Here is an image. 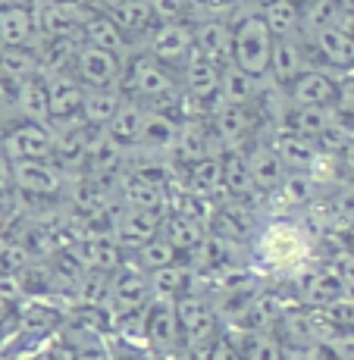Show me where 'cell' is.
<instances>
[{"instance_id": "cell-4", "label": "cell", "mask_w": 354, "mask_h": 360, "mask_svg": "<svg viewBox=\"0 0 354 360\" xmlns=\"http://www.w3.org/2000/svg\"><path fill=\"white\" fill-rule=\"evenodd\" d=\"M144 320V348L163 357H176L182 351V326L176 316L172 297H151L141 310Z\"/></svg>"}, {"instance_id": "cell-29", "label": "cell", "mask_w": 354, "mask_h": 360, "mask_svg": "<svg viewBox=\"0 0 354 360\" xmlns=\"http://www.w3.org/2000/svg\"><path fill=\"white\" fill-rule=\"evenodd\" d=\"M263 82V79H260ZM258 79L245 75L239 66H223L220 69V103H239V107H251L254 98H258Z\"/></svg>"}, {"instance_id": "cell-9", "label": "cell", "mask_w": 354, "mask_h": 360, "mask_svg": "<svg viewBox=\"0 0 354 360\" xmlns=\"http://www.w3.org/2000/svg\"><path fill=\"white\" fill-rule=\"evenodd\" d=\"M182 91L191 101H198L207 116L220 107V66L210 63L207 57H201L194 47L182 66Z\"/></svg>"}, {"instance_id": "cell-21", "label": "cell", "mask_w": 354, "mask_h": 360, "mask_svg": "<svg viewBox=\"0 0 354 360\" xmlns=\"http://www.w3.org/2000/svg\"><path fill=\"white\" fill-rule=\"evenodd\" d=\"M13 103H16V116L19 120H32V122H51V103H47V82L41 72L29 75V79L16 82V94H13Z\"/></svg>"}, {"instance_id": "cell-2", "label": "cell", "mask_w": 354, "mask_h": 360, "mask_svg": "<svg viewBox=\"0 0 354 360\" xmlns=\"http://www.w3.org/2000/svg\"><path fill=\"white\" fill-rule=\"evenodd\" d=\"M270 51H273V34L263 22L258 6H248L232 22V66H239L251 79L270 75Z\"/></svg>"}, {"instance_id": "cell-19", "label": "cell", "mask_w": 354, "mask_h": 360, "mask_svg": "<svg viewBox=\"0 0 354 360\" xmlns=\"http://www.w3.org/2000/svg\"><path fill=\"white\" fill-rule=\"evenodd\" d=\"M179 122L182 120H176L170 113L144 110V126H141L135 148H141L144 154H154V157H172L176 138H179Z\"/></svg>"}, {"instance_id": "cell-39", "label": "cell", "mask_w": 354, "mask_h": 360, "mask_svg": "<svg viewBox=\"0 0 354 360\" xmlns=\"http://www.w3.org/2000/svg\"><path fill=\"white\" fill-rule=\"evenodd\" d=\"M332 351H339L342 357H348V360H354V338H336V342H326Z\"/></svg>"}, {"instance_id": "cell-7", "label": "cell", "mask_w": 354, "mask_h": 360, "mask_svg": "<svg viewBox=\"0 0 354 360\" xmlns=\"http://www.w3.org/2000/svg\"><path fill=\"white\" fill-rule=\"evenodd\" d=\"M122 63H126V60L116 57L113 51H103V47H94L85 41V44L75 47L72 75L85 88H110V85H120Z\"/></svg>"}, {"instance_id": "cell-5", "label": "cell", "mask_w": 354, "mask_h": 360, "mask_svg": "<svg viewBox=\"0 0 354 360\" xmlns=\"http://www.w3.org/2000/svg\"><path fill=\"white\" fill-rule=\"evenodd\" d=\"M151 297H154V292H151V276L144 269H138L135 263L122 260L116 269H110V288H107L110 316L144 310V304Z\"/></svg>"}, {"instance_id": "cell-30", "label": "cell", "mask_w": 354, "mask_h": 360, "mask_svg": "<svg viewBox=\"0 0 354 360\" xmlns=\"http://www.w3.org/2000/svg\"><path fill=\"white\" fill-rule=\"evenodd\" d=\"M129 263H135L138 269H144V273H154V269L160 266H170V263L182 260V254L176 251V248L170 245V241L163 238V235H154V238L141 241V245L129 248Z\"/></svg>"}, {"instance_id": "cell-28", "label": "cell", "mask_w": 354, "mask_h": 360, "mask_svg": "<svg viewBox=\"0 0 354 360\" xmlns=\"http://www.w3.org/2000/svg\"><path fill=\"white\" fill-rule=\"evenodd\" d=\"M141 126H144V107L132 98H122L120 110H116L113 120L103 126V131H107L110 138H116V141L129 150V148H135L138 135H141Z\"/></svg>"}, {"instance_id": "cell-14", "label": "cell", "mask_w": 354, "mask_h": 360, "mask_svg": "<svg viewBox=\"0 0 354 360\" xmlns=\"http://www.w3.org/2000/svg\"><path fill=\"white\" fill-rule=\"evenodd\" d=\"M163 210H144V207H126L120 217L113 219V238L120 248H135L141 241L154 238L163 229Z\"/></svg>"}, {"instance_id": "cell-12", "label": "cell", "mask_w": 354, "mask_h": 360, "mask_svg": "<svg viewBox=\"0 0 354 360\" xmlns=\"http://www.w3.org/2000/svg\"><path fill=\"white\" fill-rule=\"evenodd\" d=\"M13 191L32 198H57L63 191V172L51 160H16L13 163Z\"/></svg>"}, {"instance_id": "cell-34", "label": "cell", "mask_w": 354, "mask_h": 360, "mask_svg": "<svg viewBox=\"0 0 354 360\" xmlns=\"http://www.w3.org/2000/svg\"><path fill=\"white\" fill-rule=\"evenodd\" d=\"M25 263H29V254L19 241H0V276H19Z\"/></svg>"}, {"instance_id": "cell-8", "label": "cell", "mask_w": 354, "mask_h": 360, "mask_svg": "<svg viewBox=\"0 0 354 360\" xmlns=\"http://www.w3.org/2000/svg\"><path fill=\"white\" fill-rule=\"evenodd\" d=\"M194 47V32L191 22L182 19V22H160L154 32L148 34V47L144 51L154 60H160L166 69H182L185 60H189Z\"/></svg>"}, {"instance_id": "cell-20", "label": "cell", "mask_w": 354, "mask_h": 360, "mask_svg": "<svg viewBox=\"0 0 354 360\" xmlns=\"http://www.w3.org/2000/svg\"><path fill=\"white\" fill-rule=\"evenodd\" d=\"M79 38L88 41V44H94V47H103V51H113L116 57H122V60H129V53H135L129 44V38L120 32V25L113 22V16H110L107 10H94L91 16L82 22Z\"/></svg>"}, {"instance_id": "cell-35", "label": "cell", "mask_w": 354, "mask_h": 360, "mask_svg": "<svg viewBox=\"0 0 354 360\" xmlns=\"http://www.w3.org/2000/svg\"><path fill=\"white\" fill-rule=\"evenodd\" d=\"M157 22H182L189 19V0H148Z\"/></svg>"}, {"instance_id": "cell-1", "label": "cell", "mask_w": 354, "mask_h": 360, "mask_svg": "<svg viewBox=\"0 0 354 360\" xmlns=\"http://www.w3.org/2000/svg\"><path fill=\"white\" fill-rule=\"evenodd\" d=\"M251 257L260 263L263 269L279 276H301L310 266L314 257V238L308 229L291 223V217H279V223H270L267 229L254 232V251Z\"/></svg>"}, {"instance_id": "cell-23", "label": "cell", "mask_w": 354, "mask_h": 360, "mask_svg": "<svg viewBox=\"0 0 354 360\" xmlns=\"http://www.w3.org/2000/svg\"><path fill=\"white\" fill-rule=\"evenodd\" d=\"M336 126V107H291L282 120V129L298 131V135L310 138V141H320V138Z\"/></svg>"}, {"instance_id": "cell-17", "label": "cell", "mask_w": 354, "mask_h": 360, "mask_svg": "<svg viewBox=\"0 0 354 360\" xmlns=\"http://www.w3.org/2000/svg\"><path fill=\"white\" fill-rule=\"evenodd\" d=\"M226 338L235 348L239 360H286V345L279 342L276 332L226 326Z\"/></svg>"}, {"instance_id": "cell-11", "label": "cell", "mask_w": 354, "mask_h": 360, "mask_svg": "<svg viewBox=\"0 0 354 360\" xmlns=\"http://www.w3.org/2000/svg\"><path fill=\"white\" fill-rule=\"evenodd\" d=\"M241 150H245V160H248V169H251L258 195H263V198L273 195L289 176L286 163L279 160V154L273 150V144H270L267 138H254V141L245 144Z\"/></svg>"}, {"instance_id": "cell-27", "label": "cell", "mask_w": 354, "mask_h": 360, "mask_svg": "<svg viewBox=\"0 0 354 360\" xmlns=\"http://www.w3.org/2000/svg\"><path fill=\"white\" fill-rule=\"evenodd\" d=\"M110 16L113 22L120 25V32L126 38H135V34H151L154 32V10H151L148 0H122V4H113L110 6ZM160 25V22H157Z\"/></svg>"}, {"instance_id": "cell-32", "label": "cell", "mask_w": 354, "mask_h": 360, "mask_svg": "<svg viewBox=\"0 0 354 360\" xmlns=\"http://www.w3.org/2000/svg\"><path fill=\"white\" fill-rule=\"evenodd\" d=\"M160 235L170 241L172 248H176L179 254L182 251H198V248L204 245V226L194 223V219H189V217H182V213H176V210L172 213L166 210Z\"/></svg>"}, {"instance_id": "cell-38", "label": "cell", "mask_w": 354, "mask_h": 360, "mask_svg": "<svg viewBox=\"0 0 354 360\" xmlns=\"http://www.w3.org/2000/svg\"><path fill=\"white\" fill-rule=\"evenodd\" d=\"M13 195V163L0 154V198Z\"/></svg>"}, {"instance_id": "cell-6", "label": "cell", "mask_w": 354, "mask_h": 360, "mask_svg": "<svg viewBox=\"0 0 354 360\" xmlns=\"http://www.w3.org/2000/svg\"><path fill=\"white\" fill-rule=\"evenodd\" d=\"M0 154L10 163L16 160H53V135L44 122L16 120L0 135Z\"/></svg>"}, {"instance_id": "cell-26", "label": "cell", "mask_w": 354, "mask_h": 360, "mask_svg": "<svg viewBox=\"0 0 354 360\" xmlns=\"http://www.w3.org/2000/svg\"><path fill=\"white\" fill-rule=\"evenodd\" d=\"M220 157H223V195L235 200H251L258 195V188H254L245 150H226Z\"/></svg>"}, {"instance_id": "cell-3", "label": "cell", "mask_w": 354, "mask_h": 360, "mask_svg": "<svg viewBox=\"0 0 354 360\" xmlns=\"http://www.w3.org/2000/svg\"><path fill=\"white\" fill-rule=\"evenodd\" d=\"M179 85H182V82L172 75V69H166L160 60H154L148 51L129 53V60L122 63L120 88L126 98L138 101L141 107H148V103H154L157 98H163L166 91H176Z\"/></svg>"}, {"instance_id": "cell-36", "label": "cell", "mask_w": 354, "mask_h": 360, "mask_svg": "<svg viewBox=\"0 0 354 360\" xmlns=\"http://www.w3.org/2000/svg\"><path fill=\"white\" fill-rule=\"evenodd\" d=\"M329 260H332V266H336V273L342 276V285H345V297H351L354 301V257L351 254H345V251H332L329 254Z\"/></svg>"}, {"instance_id": "cell-18", "label": "cell", "mask_w": 354, "mask_h": 360, "mask_svg": "<svg viewBox=\"0 0 354 360\" xmlns=\"http://www.w3.org/2000/svg\"><path fill=\"white\" fill-rule=\"evenodd\" d=\"M38 44L34 13L23 0L0 4V47H32Z\"/></svg>"}, {"instance_id": "cell-24", "label": "cell", "mask_w": 354, "mask_h": 360, "mask_svg": "<svg viewBox=\"0 0 354 360\" xmlns=\"http://www.w3.org/2000/svg\"><path fill=\"white\" fill-rule=\"evenodd\" d=\"M185 169V191L191 195H201V198H217L223 195V157L213 154V157H204V160H194Z\"/></svg>"}, {"instance_id": "cell-15", "label": "cell", "mask_w": 354, "mask_h": 360, "mask_svg": "<svg viewBox=\"0 0 354 360\" xmlns=\"http://www.w3.org/2000/svg\"><path fill=\"white\" fill-rule=\"evenodd\" d=\"M44 82H47V103H51V122L82 116L85 85L72 72H51L44 75Z\"/></svg>"}, {"instance_id": "cell-22", "label": "cell", "mask_w": 354, "mask_h": 360, "mask_svg": "<svg viewBox=\"0 0 354 360\" xmlns=\"http://www.w3.org/2000/svg\"><path fill=\"white\" fill-rule=\"evenodd\" d=\"M270 144H273V150L279 154V160L286 163L289 172H304L310 166V160H314V154L320 150L317 141H310V138L289 131V129H273Z\"/></svg>"}, {"instance_id": "cell-13", "label": "cell", "mask_w": 354, "mask_h": 360, "mask_svg": "<svg viewBox=\"0 0 354 360\" xmlns=\"http://www.w3.org/2000/svg\"><path fill=\"white\" fill-rule=\"evenodd\" d=\"M191 32H194V51L201 57H207L220 69L232 63V22L217 16H204V19H194Z\"/></svg>"}, {"instance_id": "cell-37", "label": "cell", "mask_w": 354, "mask_h": 360, "mask_svg": "<svg viewBox=\"0 0 354 360\" xmlns=\"http://www.w3.org/2000/svg\"><path fill=\"white\" fill-rule=\"evenodd\" d=\"M336 110L339 113L354 116V72L339 75V98H336Z\"/></svg>"}, {"instance_id": "cell-33", "label": "cell", "mask_w": 354, "mask_h": 360, "mask_svg": "<svg viewBox=\"0 0 354 360\" xmlns=\"http://www.w3.org/2000/svg\"><path fill=\"white\" fill-rule=\"evenodd\" d=\"M38 72V57L29 47H0V79L6 82H23Z\"/></svg>"}, {"instance_id": "cell-10", "label": "cell", "mask_w": 354, "mask_h": 360, "mask_svg": "<svg viewBox=\"0 0 354 360\" xmlns=\"http://www.w3.org/2000/svg\"><path fill=\"white\" fill-rule=\"evenodd\" d=\"M286 98L291 107H336L339 75L326 69H304L286 85Z\"/></svg>"}, {"instance_id": "cell-31", "label": "cell", "mask_w": 354, "mask_h": 360, "mask_svg": "<svg viewBox=\"0 0 354 360\" xmlns=\"http://www.w3.org/2000/svg\"><path fill=\"white\" fill-rule=\"evenodd\" d=\"M263 22L273 38H289V34H301V6L295 0H270L258 6Z\"/></svg>"}, {"instance_id": "cell-25", "label": "cell", "mask_w": 354, "mask_h": 360, "mask_svg": "<svg viewBox=\"0 0 354 360\" xmlns=\"http://www.w3.org/2000/svg\"><path fill=\"white\" fill-rule=\"evenodd\" d=\"M122 88L110 85V88H85V98H82V120H85L88 129H103L113 113L122 103Z\"/></svg>"}, {"instance_id": "cell-16", "label": "cell", "mask_w": 354, "mask_h": 360, "mask_svg": "<svg viewBox=\"0 0 354 360\" xmlns=\"http://www.w3.org/2000/svg\"><path fill=\"white\" fill-rule=\"evenodd\" d=\"M310 69L308 63V44H301V34H289V38H273V51H270V79L279 88H286L298 72Z\"/></svg>"}]
</instances>
